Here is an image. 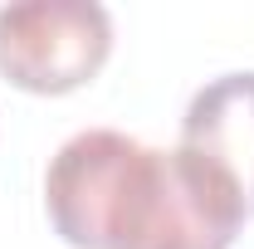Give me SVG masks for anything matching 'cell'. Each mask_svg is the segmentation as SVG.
<instances>
[{
  "label": "cell",
  "mask_w": 254,
  "mask_h": 249,
  "mask_svg": "<svg viewBox=\"0 0 254 249\" xmlns=\"http://www.w3.org/2000/svg\"><path fill=\"white\" fill-rule=\"evenodd\" d=\"M176 147L205 156L215 171H225L245 210L254 215V73H225L205 83L181 118Z\"/></svg>",
  "instance_id": "obj_3"
},
{
  "label": "cell",
  "mask_w": 254,
  "mask_h": 249,
  "mask_svg": "<svg viewBox=\"0 0 254 249\" xmlns=\"http://www.w3.org/2000/svg\"><path fill=\"white\" fill-rule=\"evenodd\" d=\"M44 210L73 249H230L250 220L235 181L205 156L113 127H88L54 152Z\"/></svg>",
  "instance_id": "obj_1"
},
{
  "label": "cell",
  "mask_w": 254,
  "mask_h": 249,
  "mask_svg": "<svg viewBox=\"0 0 254 249\" xmlns=\"http://www.w3.org/2000/svg\"><path fill=\"white\" fill-rule=\"evenodd\" d=\"M113 20L93 0H20L0 10V73L25 93L59 98L98 78Z\"/></svg>",
  "instance_id": "obj_2"
}]
</instances>
